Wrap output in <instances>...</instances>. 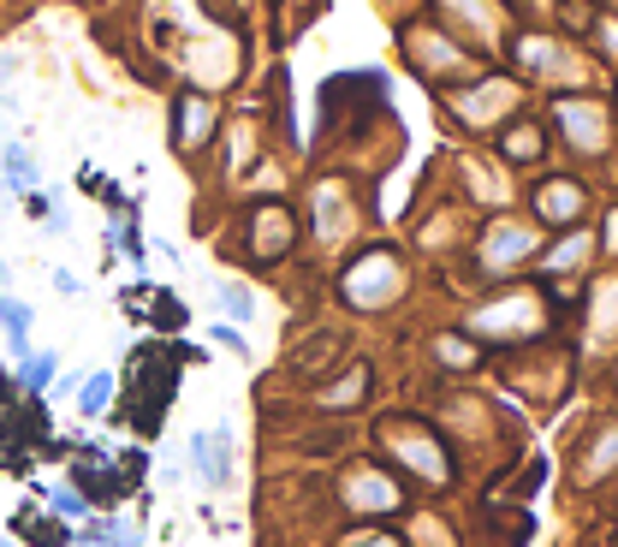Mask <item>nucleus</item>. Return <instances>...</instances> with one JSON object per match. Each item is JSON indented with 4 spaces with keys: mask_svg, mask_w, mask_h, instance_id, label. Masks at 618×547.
Masks as SVG:
<instances>
[{
    "mask_svg": "<svg viewBox=\"0 0 618 547\" xmlns=\"http://www.w3.org/2000/svg\"><path fill=\"white\" fill-rule=\"evenodd\" d=\"M363 381H369V375H363V369H351L340 387H328V405H345V398H357V393H363Z\"/></svg>",
    "mask_w": 618,
    "mask_h": 547,
    "instance_id": "17",
    "label": "nucleus"
},
{
    "mask_svg": "<svg viewBox=\"0 0 618 547\" xmlns=\"http://www.w3.org/2000/svg\"><path fill=\"white\" fill-rule=\"evenodd\" d=\"M7 185H19V190L36 185V167H31V155L24 150H7Z\"/></svg>",
    "mask_w": 618,
    "mask_h": 547,
    "instance_id": "14",
    "label": "nucleus"
},
{
    "mask_svg": "<svg viewBox=\"0 0 618 547\" xmlns=\"http://www.w3.org/2000/svg\"><path fill=\"white\" fill-rule=\"evenodd\" d=\"M214 298H220V309H227L232 321H250V316H256V298H250V286H239V280H220Z\"/></svg>",
    "mask_w": 618,
    "mask_h": 547,
    "instance_id": "12",
    "label": "nucleus"
},
{
    "mask_svg": "<svg viewBox=\"0 0 618 547\" xmlns=\"http://www.w3.org/2000/svg\"><path fill=\"white\" fill-rule=\"evenodd\" d=\"M0 547H12V541H0Z\"/></svg>",
    "mask_w": 618,
    "mask_h": 547,
    "instance_id": "21",
    "label": "nucleus"
},
{
    "mask_svg": "<svg viewBox=\"0 0 618 547\" xmlns=\"http://www.w3.org/2000/svg\"><path fill=\"white\" fill-rule=\"evenodd\" d=\"M256 250H262V256H274V250H286V239H291V232H286V215H262L256 220Z\"/></svg>",
    "mask_w": 618,
    "mask_h": 547,
    "instance_id": "13",
    "label": "nucleus"
},
{
    "mask_svg": "<svg viewBox=\"0 0 618 547\" xmlns=\"http://www.w3.org/2000/svg\"><path fill=\"white\" fill-rule=\"evenodd\" d=\"M108 398H113V375H108V369H96V375L78 387V411H84V417H101Z\"/></svg>",
    "mask_w": 618,
    "mask_h": 547,
    "instance_id": "9",
    "label": "nucleus"
},
{
    "mask_svg": "<svg viewBox=\"0 0 618 547\" xmlns=\"http://www.w3.org/2000/svg\"><path fill=\"white\" fill-rule=\"evenodd\" d=\"M613 464H618V435H600V447L588 452L583 477H600V470H613Z\"/></svg>",
    "mask_w": 618,
    "mask_h": 547,
    "instance_id": "16",
    "label": "nucleus"
},
{
    "mask_svg": "<svg viewBox=\"0 0 618 547\" xmlns=\"http://www.w3.org/2000/svg\"><path fill=\"white\" fill-rule=\"evenodd\" d=\"M393 452H399L405 464L417 470V477H429V482H446V458H440V447H434V440H422V435H405V428H399V435H393Z\"/></svg>",
    "mask_w": 618,
    "mask_h": 547,
    "instance_id": "5",
    "label": "nucleus"
},
{
    "mask_svg": "<svg viewBox=\"0 0 618 547\" xmlns=\"http://www.w3.org/2000/svg\"><path fill=\"white\" fill-rule=\"evenodd\" d=\"M559 120L571 125V143H577V150H600V108L571 101V108H559Z\"/></svg>",
    "mask_w": 618,
    "mask_h": 547,
    "instance_id": "7",
    "label": "nucleus"
},
{
    "mask_svg": "<svg viewBox=\"0 0 618 547\" xmlns=\"http://www.w3.org/2000/svg\"><path fill=\"white\" fill-rule=\"evenodd\" d=\"M48 506L54 512H60V517H84V512H90V506H84V494H78V488H48Z\"/></svg>",
    "mask_w": 618,
    "mask_h": 547,
    "instance_id": "15",
    "label": "nucleus"
},
{
    "mask_svg": "<svg viewBox=\"0 0 618 547\" xmlns=\"http://www.w3.org/2000/svg\"><path fill=\"white\" fill-rule=\"evenodd\" d=\"M470 328H476V333H529V328H536V304L518 298V304H499V309H476Z\"/></svg>",
    "mask_w": 618,
    "mask_h": 547,
    "instance_id": "4",
    "label": "nucleus"
},
{
    "mask_svg": "<svg viewBox=\"0 0 618 547\" xmlns=\"http://www.w3.org/2000/svg\"><path fill=\"white\" fill-rule=\"evenodd\" d=\"M214 339H220V346H227V351H239V358H244V351H250L239 328H214Z\"/></svg>",
    "mask_w": 618,
    "mask_h": 547,
    "instance_id": "18",
    "label": "nucleus"
},
{
    "mask_svg": "<svg viewBox=\"0 0 618 547\" xmlns=\"http://www.w3.org/2000/svg\"><path fill=\"white\" fill-rule=\"evenodd\" d=\"M0 333H7V351L12 358H31V304L24 298H0Z\"/></svg>",
    "mask_w": 618,
    "mask_h": 547,
    "instance_id": "6",
    "label": "nucleus"
},
{
    "mask_svg": "<svg viewBox=\"0 0 618 547\" xmlns=\"http://www.w3.org/2000/svg\"><path fill=\"white\" fill-rule=\"evenodd\" d=\"M345 547H399V541H393V536H351Z\"/></svg>",
    "mask_w": 618,
    "mask_h": 547,
    "instance_id": "19",
    "label": "nucleus"
},
{
    "mask_svg": "<svg viewBox=\"0 0 618 547\" xmlns=\"http://www.w3.org/2000/svg\"><path fill=\"white\" fill-rule=\"evenodd\" d=\"M345 512H363V517H380V512H399V488H393V477H380L375 464H357L345 477Z\"/></svg>",
    "mask_w": 618,
    "mask_h": 547,
    "instance_id": "2",
    "label": "nucleus"
},
{
    "mask_svg": "<svg viewBox=\"0 0 618 547\" xmlns=\"http://www.w3.org/2000/svg\"><path fill=\"white\" fill-rule=\"evenodd\" d=\"M523 250H529V232L499 227L494 239H488V256H482V262H488V269H506V262H511V256H523Z\"/></svg>",
    "mask_w": 618,
    "mask_h": 547,
    "instance_id": "10",
    "label": "nucleus"
},
{
    "mask_svg": "<svg viewBox=\"0 0 618 547\" xmlns=\"http://www.w3.org/2000/svg\"><path fill=\"white\" fill-rule=\"evenodd\" d=\"M0 280H7V262H0Z\"/></svg>",
    "mask_w": 618,
    "mask_h": 547,
    "instance_id": "20",
    "label": "nucleus"
},
{
    "mask_svg": "<svg viewBox=\"0 0 618 547\" xmlns=\"http://www.w3.org/2000/svg\"><path fill=\"white\" fill-rule=\"evenodd\" d=\"M190 464H197V477L220 488L232 477V435L227 428H202V435H190Z\"/></svg>",
    "mask_w": 618,
    "mask_h": 547,
    "instance_id": "3",
    "label": "nucleus"
},
{
    "mask_svg": "<svg viewBox=\"0 0 618 547\" xmlns=\"http://www.w3.org/2000/svg\"><path fill=\"white\" fill-rule=\"evenodd\" d=\"M54 369H60V351H31V358L19 363V381L31 393H42V387H54Z\"/></svg>",
    "mask_w": 618,
    "mask_h": 547,
    "instance_id": "8",
    "label": "nucleus"
},
{
    "mask_svg": "<svg viewBox=\"0 0 618 547\" xmlns=\"http://www.w3.org/2000/svg\"><path fill=\"white\" fill-rule=\"evenodd\" d=\"M405 292V274H399V256H363L357 269L345 274V304H357V309H380V304H393Z\"/></svg>",
    "mask_w": 618,
    "mask_h": 547,
    "instance_id": "1",
    "label": "nucleus"
},
{
    "mask_svg": "<svg viewBox=\"0 0 618 547\" xmlns=\"http://www.w3.org/2000/svg\"><path fill=\"white\" fill-rule=\"evenodd\" d=\"M583 209V190L577 185H553V190H541V215L548 220H571Z\"/></svg>",
    "mask_w": 618,
    "mask_h": 547,
    "instance_id": "11",
    "label": "nucleus"
}]
</instances>
